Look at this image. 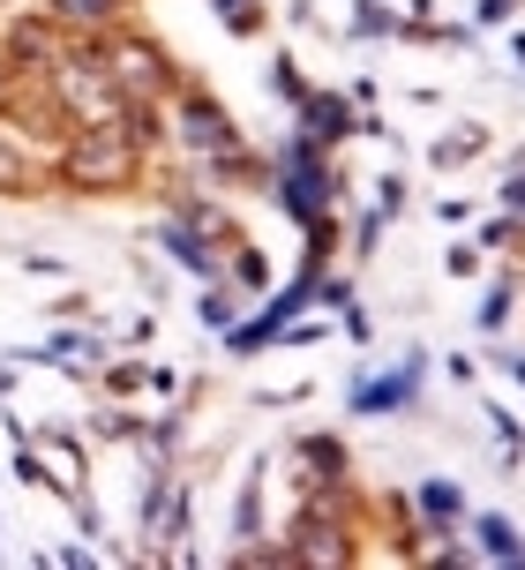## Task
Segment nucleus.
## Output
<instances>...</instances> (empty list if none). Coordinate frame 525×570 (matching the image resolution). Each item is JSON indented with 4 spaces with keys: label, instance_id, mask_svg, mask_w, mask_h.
Returning <instances> with one entry per match:
<instances>
[{
    "label": "nucleus",
    "instance_id": "4",
    "mask_svg": "<svg viewBox=\"0 0 525 570\" xmlns=\"http://www.w3.org/2000/svg\"><path fill=\"white\" fill-rule=\"evenodd\" d=\"M300 556H308V563H330V556H346V541L323 533V525H308V533H300Z\"/></svg>",
    "mask_w": 525,
    "mask_h": 570
},
{
    "label": "nucleus",
    "instance_id": "3",
    "mask_svg": "<svg viewBox=\"0 0 525 570\" xmlns=\"http://www.w3.org/2000/svg\"><path fill=\"white\" fill-rule=\"evenodd\" d=\"M180 114H188V136H196V150H226V142H234V128H226V114H210L204 98H188Z\"/></svg>",
    "mask_w": 525,
    "mask_h": 570
},
{
    "label": "nucleus",
    "instance_id": "8",
    "mask_svg": "<svg viewBox=\"0 0 525 570\" xmlns=\"http://www.w3.org/2000/svg\"><path fill=\"white\" fill-rule=\"evenodd\" d=\"M511 203H525V188H518V180H511Z\"/></svg>",
    "mask_w": 525,
    "mask_h": 570
},
{
    "label": "nucleus",
    "instance_id": "1",
    "mask_svg": "<svg viewBox=\"0 0 525 570\" xmlns=\"http://www.w3.org/2000/svg\"><path fill=\"white\" fill-rule=\"evenodd\" d=\"M286 196H293V210H300V218H316V203H323V173H316V158H308V142L293 150V180H286Z\"/></svg>",
    "mask_w": 525,
    "mask_h": 570
},
{
    "label": "nucleus",
    "instance_id": "6",
    "mask_svg": "<svg viewBox=\"0 0 525 570\" xmlns=\"http://www.w3.org/2000/svg\"><path fill=\"white\" fill-rule=\"evenodd\" d=\"M420 503H428V518H450V511H458V495H450V488H428Z\"/></svg>",
    "mask_w": 525,
    "mask_h": 570
},
{
    "label": "nucleus",
    "instance_id": "7",
    "mask_svg": "<svg viewBox=\"0 0 525 570\" xmlns=\"http://www.w3.org/2000/svg\"><path fill=\"white\" fill-rule=\"evenodd\" d=\"M481 541L496 548V556H518V541H511V525H481Z\"/></svg>",
    "mask_w": 525,
    "mask_h": 570
},
{
    "label": "nucleus",
    "instance_id": "5",
    "mask_svg": "<svg viewBox=\"0 0 525 570\" xmlns=\"http://www.w3.org/2000/svg\"><path fill=\"white\" fill-rule=\"evenodd\" d=\"M106 8H113V0H60V16H68V23H90V16H106Z\"/></svg>",
    "mask_w": 525,
    "mask_h": 570
},
{
    "label": "nucleus",
    "instance_id": "2",
    "mask_svg": "<svg viewBox=\"0 0 525 570\" xmlns=\"http://www.w3.org/2000/svg\"><path fill=\"white\" fill-rule=\"evenodd\" d=\"M106 76H128V83H120V90H158V83H166V68H158V60H150L143 46H120V53H113V68H106Z\"/></svg>",
    "mask_w": 525,
    "mask_h": 570
}]
</instances>
